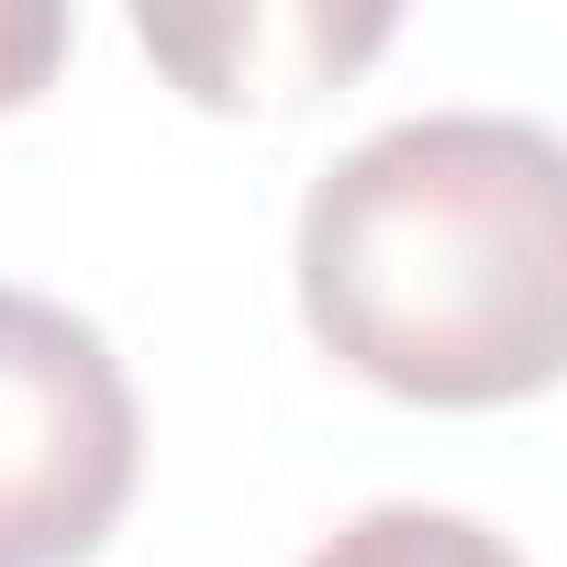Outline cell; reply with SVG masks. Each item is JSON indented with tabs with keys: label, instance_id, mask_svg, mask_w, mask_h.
<instances>
[{
	"label": "cell",
	"instance_id": "5b68a950",
	"mask_svg": "<svg viewBox=\"0 0 567 567\" xmlns=\"http://www.w3.org/2000/svg\"><path fill=\"white\" fill-rule=\"evenodd\" d=\"M79 23L56 12V0H0V112H23L56 68H68Z\"/></svg>",
	"mask_w": 567,
	"mask_h": 567
},
{
	"label": "cell",
	"instance_id": "3957f363",
	"mask_svg": "<svg viewBox=\"0 0 567 567\" xmlns=\"http://www.w3.org/2000/svg\"><path fill=\"white\" fill-rule=\"evenodd\" d=\"M134 34H145L156 68L189 79V101H212V112H245V101L278 112L301 90H334L357 56H379L390 12H357V23H334V12H145Z\"/></svg>",
	"mask_w": 567,
	"mask_h": 567
},
{
	"label": "cell",
	"instance_id": "6da1fadb",
	"mask_svg": "<svg viewBox=\"0 0 567 567\" xmlns=\"http://www.w3.org/2000/svg\"><path fill=\"white\" fill-rule=\"evenodd\" d=\"M312 346L423 412H501L567 379V134L523 112H412L301 200Z\"/></svg>",
	"mask_w": 567,
	"mask_h": 567
},
{
	"label": "cell",
	"instance_id": "7a4b0ae2",
	"mask_svg": "<svg viewBox=\"0 0 567 567\" xmlns=\"http://www.w3.org/2000/svg\"><path fill=\"white\" fill-rule=\"evenodd\" d=\"M145 478V401L112 334L0 278V567H90Z\"/></svg>",
	"mask_w": 567,
	"mask_h": 567
},
{
	"label": "cell",
	"instance_id": "277c9868",
	"mask_svg": "<svg viewBox=\"0 0 567 567\" xmlns=\"http://www.w3.org/2000/svg\"><path fill=\"white\" fill-rule=\"evenodd\" d=\"M301 567H523L512 534H489L478 512H434V501H368L357 523H334Z\"/></svg>",
	"mask_w": 567,
	"mask_h": 567
}]
</instances>
